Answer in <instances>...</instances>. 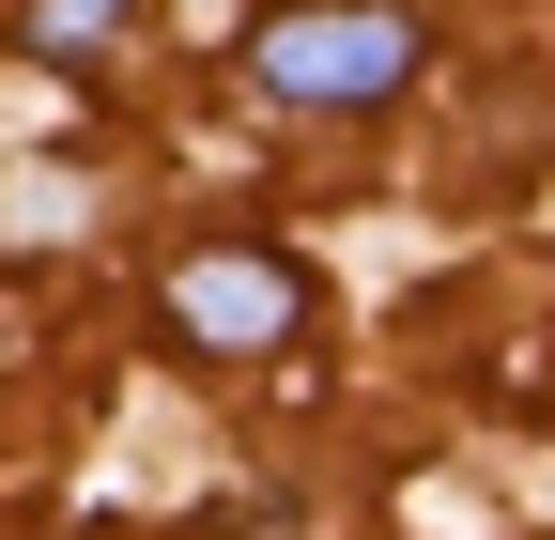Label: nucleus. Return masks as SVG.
Listing matches in <instances>:
<instances>
[{"label":"nucleus","mask_w":555,"mask_h":540,"mask_svg":"<svg viewBox=\"0 0 555 540\" xmlns=\"http://www.w3.org/2000/svg\"><path fill=\"white\" fill-rule=\"evenodd\" d=\"M185 16H232V0H185Z\"/></svg>","instance_id":"obj_4"},{"label":"nucleus","mask_w":555,"mask_h":540,"mask_svg":"<svg viewBox=\"0 0 555 540\" xmlns=\"http://www.w3.org/2000/svg\"><path fill=\"white\" fill-rule=\"evenodd\" d=\"M309 324V279L278 247H201V262H170V340L185 356H278Z\"/></svg>","instance_id":"obj_2"},{"label":"nucleus","mask_w":555,"mask_h":540,"mask_svg":"<svg viewBox=\"0 0 555 540\" xmlns=\"http://www.w3.org/2000/svg\"><path fill=\"white\" fill-rule=\"evenodd\" d=\"M247 78H262V108H309V124L386 108V93L416 78V16H401V0H309V16H262V31H247Z\"/></svg>","instance_id":"obj_1"},{"label":"nucleus","mask_w":555,"mask_h":540,"mask_svg":"<svg viewBox=\"0 0 555 540\" xmlns=\"http://www.w3.org/2000/svg\"><path fill=\"white\" fill-rule=\"evenodd\" d=\"M124 31V0H31V47L47 62H78V47H108Z\"/></svg>","instance_id":"obj_3"}]
</instances>
